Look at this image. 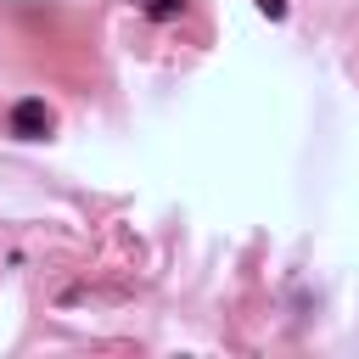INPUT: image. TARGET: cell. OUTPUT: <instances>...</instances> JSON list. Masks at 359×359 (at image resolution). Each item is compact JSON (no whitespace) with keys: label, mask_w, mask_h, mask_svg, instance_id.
<instances>
[{"label":"cell","mask_w":359,"mask_h":359,"mask_svg":"<svg viewBox=\"0 0 359 359\" xmlns=\"http://www.w3.org/2000/svg\"><path fill=\"white\" fill-rule=\"evenodd\" d=\"M11 135H17V140H39V135H50V107H45L39 95H22V101L11 107Z\"/></svg>","instance_id":"obj_1"},{"label":"cell","mask_w":359,"mask_h":359,"mask_svg":"<svg viewBox=\"0 0 359 359\" xmlns=\"http://www.w3.org/2000/svg\"><path fill=\"white\" fill-rule=\"evenodd\" d=\"M140 11L151 22H174V17H185V0H140Z\"/></svg>","instance_id":"obj_2"},{"label":"cell","mask_w":359,"mask_h":359,"mask_svg":"<svg viewBox=\"0 0 359 359\" xmlns=\"http://www.w3.org/2000/svg\"><path fill=\"white\" fill-rule=\"evenodd\" d=\"M258 11H264V17H275V22H286V0H258Z\"/></svg>","instance_id":"obj_3"}]
</instances>
